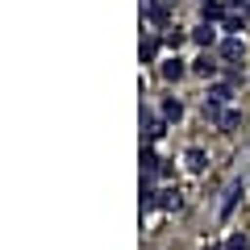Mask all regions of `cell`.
<instances>
[{"instance_id":"5","label":"cell","mask_w":250,"mask_h":250,"mask_svg":"<svg viewBox=\"0 0 250 250\" xmlns=\"http://www.w3.org/2000/svg\"><path fill=\"white\" fill-rule=\"evenodd\" d=\"M142 171H146V179H154L163 171V163H159V154H154V150H142Z\"/></svg>"},{"instance_id":"13","label":"cell","mask_w":250,"mask_h":250,"mask_svg":"<svg viewBox=\"0 0 250 250\" xmlns=\"http://www.w3.org/2000/svg\"><path fill=\"white\" fill-rule=\"evenodd\" d=\"M154 205H159V208H175L179 205V192H171V188H167V192H154ZM150 205V208H154Z\"/></svg>"},{"instance_id":"16","label":"cell","mask_w":250,"mask_h":250,"mask_svg":"<svg viewBox=\"0 0 250 250\" xmlns=\"http://www.w3.org/2000/svg\"><path fill=\"white\" fill-rule=\"evenodd\" d=\"M154 54H159V38H146L142 42V62H150Z\"/></svg>"},{"instance_id":"7","label":"cell","mask_w":250,"mask_h":250,"mask_svg":"<svg viewBox=\"0 0 250 250\" xmlns=\"http://www.w3.org/2000/svg\"><path fill=\"white\" fill-rule=\"evenodd\" d=\"M179 117H184V104H179L175 96H167L163 100V121H179Z\"/></svg>"},{"instance_id":"9","label":"cell","mask_w":250,"mask_h":250,"mask_svg":"<svg viewBox=\"0 0 250 250\" xmlns=\"http://www.w3.org/2000/svg\"><path fill=\"white\" fill-rule=\"evenodd\" d=\"M221 29H225V34H233V38H238L242 29H246V17H242V13H229V17L221 21Z\"/></svg>"},{"instance_id":"6","label":"cell","mask_w":250,"mask_h":250,"mask_svg":"<svg viewBox=\"0 0 250 250\" xmlns=\"http://www.w3.org/2000/svg\"><path fill=\"white\" fill-rule=\"evenodd\" d=\"M192 42H196V46H213V42H217V29L208 25V21H205V25H196V34H192Z\"/></svg>"},{"instance_id":"8","label":"cell","mask_w":250,"mask_h":250,"mask_svg":"<svg viewBox=\"0 0 250 250\" xmlns=\"http://www.w3.org/2000/svg\"><path fill=\"white\" fill-rule=\"evenodd\" d=\"M208 100H217V104H229V100H233V88H229V83H213V88H208Z\"/></svg>"},{"instance_id":"12","label":"cell","mask_w":250,"mask_h":250,"mask_svg":"<svg viewBox=\"0 0 250 250\" xmlns=\"http://www.w3.org/2000/svg\"><path fill=\"white\" fill-rule=\"evenodd\" d=\"M142 121H146V142H159L163 138V121H154L150 113H142Z\"/></svg>"},{"instance_id":"11","label":"cell","mask_w":250,"mask_h":250,"mask_svg":"<svg viewBox=\"0 0 250 250\" xmlns=\"http://www.w3.org/2000/svg\"><path fill=\"white\" fill-rule=\"evenodd\" d=\"M192 71H196V75H208V80H213V75H217V62L208 59V54H200V59L192 62Z\"/></svg>"},{"instance_id":"17","label":"cell","mask_w":250,"mask_h":250,"mask_svg":"<svg viewBox=\"0 0 250 250\" xmlns=\"http://www.w3.org/2000/svg\"><path fill=\"white\" fill-rule=\"evenodd\" d=\"M205 117H208V121H217V125H221V104H217V100H205Z\"/></svg>"},{"instance_id":"1","label":"cell","mask_w":250,"mask_h":250,"mask_svg":"<svg viewBox=\"0 0 250 250\" xmlns=\"http://www.w3.org/2000/svg\"><path fill=\"white\" fill-rule=\"evenodd\" d=\"M200 17H205L208 25H213V21H225L229 13H225V4H221V0H205V4H200Z\"/></svg>"},{"instance_id":"15","label":"cell","mask_w":250,"mask_h":250,"mask_svg":"<svg viewBox=\"0 0 250 250\" xmlns=\"http://www.w3.org/2000/svg\"><path fill=\"white\" fill-rule=\"evenodd\" d=\"M242 54V38H229V42L221 46V59H238Z\"/></svg>"},{"instance_id":"3","label":"cell","mask_w":250,"mask_h":250,"mask_svg":"<svg viewBox=\"0 0 250 250\" xmlns=\"http://www.w3.org/2000/svg\"><path fill=\"white\" fill-rule=\"evenodd\" d=\"M142 13L154 21V25H163V21H167V4H159V0H142Z\"/></svg>"},{"instance_id":"19","label":"cell","mask_w":250,"mask_h":250,"mask_svg":"<svg viewBox=\"0 0 250 250\" xmlns=\"http://www.w3.org/2000/svg\"><path fill=\"white\" fill-rule=\"evenodd\" d=\"M200 4H205V0H200Z\"/></svg>"},{"instance_id":"2","label":"cell","mask_w":250,"mask_h":250,"mask_svg":"<svg viewBox=\"0 0 250 250\" xmlns=\"http://www.w3.org/2000/svg\"><path fill=\"white\" fill-rule=\"evenodd\" d=\"M184 163H188V171H192V175H200V171L208 167V159H205V150H200V146H192V150L184 154Z\"/></svg>"},{"instance_id":"4","label":"cell","mask_w":250,"mask_h":250,"mask_svg":"<svg viewBox=\"0 0 250 250\" xmlns=\"http://www.w3.org/2000/svg\"><path fill=\"white\" fill-rule=\"evenodd\" d=\"M238 196H242V184L233 179V184L225 188V200H221V217H229V213H233V205H238Z\"/></svg>"},{"instance_id":"14","label":"cell","mask_w":250,"mask_h":250,"mask_svg":"<svg viewBox=\"0 0 250 250\" xmlns=\"http://www.w3.org/2000/svg\"><path fill=\"white\" fill-rule=\"evenodd\" d=\"M238 125H242V113H238V108H229V113L221 117V129H225V134H233Z\"/></svg>"},{"instance_id":"18","label":"cell","mask_w":250,"mask_h":250,"mask_svg":"<svg viewBox=\"0 0 250 250\" xmlns=\"http://www.w3.org/2000/svg\"><path fill=\"white\" fill-rule=\"evenodd\" d=\"M229 250H246V238H229Z\"/></svg>"},{"instance_id":"10","label":"cell","mask_w":250,"mask_h":250,"mask_svg":"<svg viewBox=\"0 0 250 250\" xmlns=\"http://www.w3.org/2000/svg\"><path fill=\"white\" fill-rule=\"evenodd\" d=\"M184 71H188V67H184V59H167V62H163V80H179Z\"/></svg>"}]
</instances>
